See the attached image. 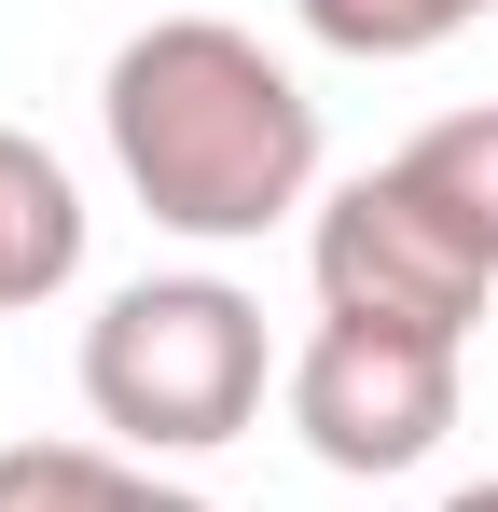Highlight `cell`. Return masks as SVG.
<instances>
[{
	"instance_id": "obj_2",
	"label": "cell",
	"mask_w": 498,
	"mask_h": 512,
	"mask_svg": "<svg viewBox=\"0 0 498 512\" xmlns=\"http://www.w3.org/2000/svg\"><path fill=\"white\" fill-rule=\"evenodd\" d=\"M83 402L139 457H208L263 416V305L236 277H139L83 333Z\"/></svg>"
},
{
	"instance_id": "obj_7",
	"label": "cell",
	"mask_w": 498,
	"mask_h": 512,
	"mask_svg": "<svg viewBox=\"0 0 498 512\" xmlns=\"http://www.w3.org/2000/svg\"><path fill=\"white\" fill-rule=\"evenodd\" d=\"M166 485L111 443H0V512H153Z\"/></svg>"
},
{
	"instance_id": "obj_5",
	"label": "cell",
	"mask_w": 498,
	"mask_h": 512,
	"mask_svg": "<svg viewBox=\"0 0 498 512\" xmlns=\"http://www.w3.org/2000/svg\"><path fill=\"white\" fill-rule=\"evenodd\" d=\"M83 277V194L42 139L0 125V305H56Z\"/></svg>"
},
{
	"instance_id": "obj_9",
	"label": "cell",
	"mask_w": 498,
	"mask_h": 512,
	"mask_svg": "<svg viewBox=\"0 0 498 512\" xmlns=\"http://www.w3.org/2000/svg\"><path fill=\"white\" fill-rule=\"evenodd\" d=\"M443 512H498V485H457V499H443Z\"/></svg>"
},
{
	"instance_id": "obj_6",
	"label": "cell",
	"mask_w": 498,
	"mask_h": 512,
	"mask_svg": "<svg viewBox=\"0 0 498 512\" xmlns=\"http://www.w3.org/2000/svg\"><path fill=\"white\" fill-rule=\"evenodd\" d=\"M388 167L457 222V250L471 263H498V97H471V111H443V125H415Z\"/></svg>"
},
{
	"instance_id": "obj_3",
	"label": "cell",
	"mask_w": 498,
	"mask_h": 512,
	"mask_svg": "<svg viewBox=\"0 0 498 512\" xmlns=\"http://www.w3.org/2000/svg\"><path fill=\"white\" fill-rule=\"evenodd\" d=\"M291 429H305L319 471L388 485V471H415L457 429V346L443 333H388V319H319L305 360H291Z\"/></svg>"
},
{
	"instance_id": "obj_10",
	"label": "cell",
	"mask_w": 498,
	"mask_h": 512,
	"mask_svg": "<svg viewBox=\"0 0 498 512\" xmlns=\"http://www.w3.org/2000/svg\"><path fill=\"white\" fill-rule=\"evenodd\" d=\"M153 512H208V499H194V485H166V499H153Z\"/></svg>"
},
{
	"instance_id": "obj_1",
	"label": "cell",
	"mask_w": 498,
	"mask_h": 512,
	"mask_svg": "<svg viewBox=\"0 0 498 512\" xmlns=\"http://www.w3.org/2000/svg\"><path fill=\"white\" fill-rule=\"evenodd\" d=\"M97 111H111L125 194L153 208L166 236L236 250V236L291 222V208L319 194V97L291 84L249 28H222V14H153V28L111 56Z\"/></svg>"
},
{
	"instance_id": "obj_8",
	"label": "cell",
	"mask_w": 498,
	"mask_h": 512,
	"mask_svg": "<svg viewBox=\"0 0 498 512\" xmlns=\"http://www.w3.org/2000/svg\"><path fill=\"white\" fill-rule=\"evenodd\" d=\"M305 14V42H332V56H429V42H457L471 14H498V0H291Z\"/></svg>"
},
{
	"instance_id": "obj_4",
	"label": "cell",
	"mask_w": 498,
	"mask_h": 512,
	"mask_svg": "<svg viewBox=\"0 0 498 512\" xmlns=\"http://www.w3.org/2000/svg\"><path fill=\"white\" fill-rule=\"evenodd\" d=\"M305 263H319V319H388V333H443V346H471V319H485V291H498V263L457 250V222L402 167L346 180L319 208V250Z\"/></svg>"
}]
</instances>
